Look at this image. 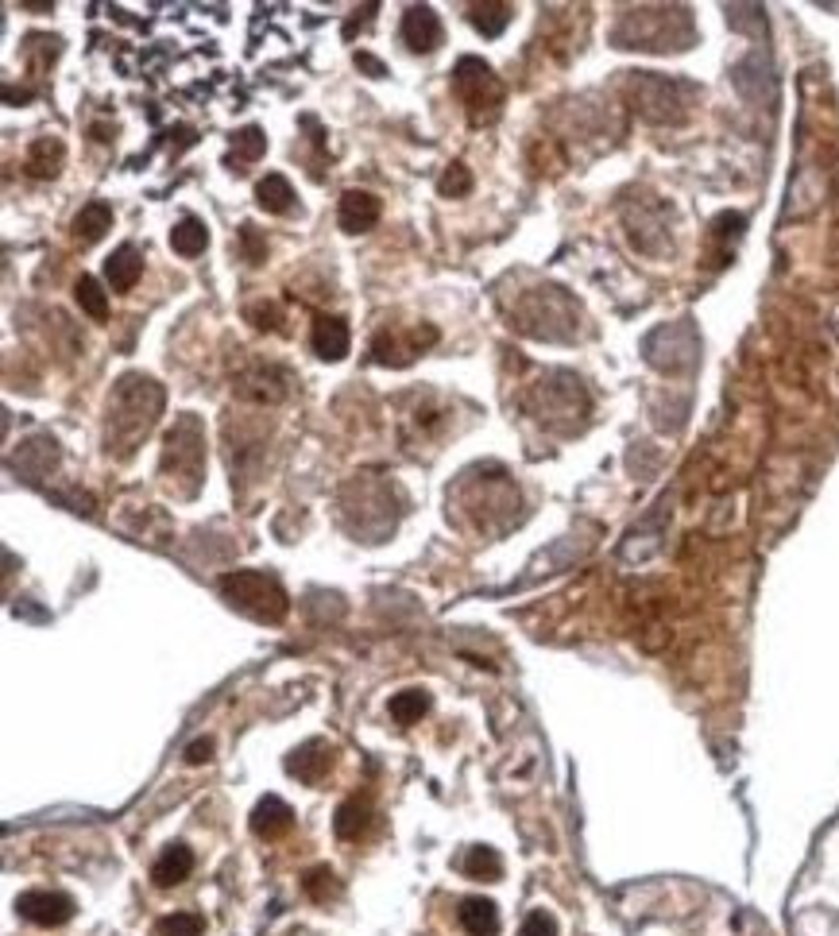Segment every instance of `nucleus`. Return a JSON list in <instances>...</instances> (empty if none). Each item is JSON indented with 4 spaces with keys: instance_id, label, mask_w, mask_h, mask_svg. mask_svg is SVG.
<instances>
[{
    "instance_id": "nucleus-1",
    "label": "nucleus",
    "mask_w": 839,
    "mask_h": 936,
    "mask_svg": "<svg viewBox=\"0 0 839 936\" xmlns=\"http://www.w3.org/2000/svg\"><path fill=\"white\" fill-rule=\"evenodd\" d=\"M163 403H167V395L151 376H140V372L120 376L113 383L109 407H105V449H109V457H132L144 445L147 434L155 430Z\"/></svg>"
},
{
    "instance_id": "nucleus-2",
    "label": "nucleus",
    "mask_w": 839,
    "mask_h": 936,
    "mask_svg": "<svg viewBox=\"0 0 839 936\" xmlns=\"http://www.w3.org/2000/svg\"><path fill=\"white\" fill-rule=\"evenodd\" d=\"M163 476L178 496H198L205 480V426L198 414H178L174 426L163 438Z\"/></svg>"
},
{
    "instance_id": "nucleus-3",
    "label": "nucleus",
    "mask_w": 839,
    "mask_h": 936,
    "mask_svg": "<svg viewBox=\"0 0 839 936\" xmlns=\"http://www.w3.org/2000/svg\"><path fill=\"white\" fill-rule=\"evenodd\" d=\"M217 588H221V596L229 600L236 612L252 615L256 623H279L290 608L283 585H279L275 577L260 573V569H236V573H225V577L217 581Z\"/></svg>"
},
{
    "instance_id": "nucleus-4",
    "label": "nucleus",
    "mask_w": 839,
    "mask_h": 936,
    "mask_svg": "<svg viewBox=\"0 0 839 936\" xmlns=\"http://www.w3.org/2000/svg\"><path fill=\"white\" fill-rule=\"evenodd\" d=\"M453 93L464 105V113L472 124H492L503 113V82L495 78V70L476 55H464L453 66Z\"/></svg>"
},
{
    "instance_id": "nucleus-5",
    "label": "nucleus",
    "mask_w": 839,
    "mask_h": 936,
    "mask_svg": "<svg viewBox=\"0 0 839 936\" xmlns=\"http://www.w3.org/2000/svg\"><path fill=\"white\" fill-rule=\"evenodd\" d=\"M526 410H530L538 422L553 426V430H565L561 418H580V414H588V395H584L580 380L565 376V372H553V376H546L542 383H534V391L526 395Z\"/></svg>"
},
{
    "instance_id": "nucleus-6",
    "label": "nucleus",
    "mask_w": 839,
    "mask_h": 936,
    "mask_svg": "<svg viewBox=\"0 0 839 936\" xmlns=\"http://www.w3.org/2000/svg\"><path fill=\"white\" fill-rule=\"evenodd\" d=\"M631 93H635V109L646 120L677 124V120H685V105H689L693 86L662 78V74H638L635 82H631Z\"/></svg>"
},
{
    "instance_id": "nucleus-7",
    "label": "nucleus",
    "mask_w": 839,
    "mask_h": 936,
    "mask_svg": "<svg viewBox=\"0 0 839 936\" xmlns=\"http://www.w3.org/2000/svg\"><path fill=\"white\" fill-rule=\"evenodd\" d=\"M232 391H236L240 399H248V403H260V407H267V403H279V399H287L290 372H287V368H279V364H263V360H252V364H244V368L232 376Z\"/></svg>"
},
{
    "instance_id": "nucleus-8",
    "label": "nucleus",
    "mask_w": 839,
    "mask_h": 936,
    "mask_svg": "<svg viewBox=\"0 0 839 936\" xmlns=\"http://www.w3.org/2000/svg\"><path fill=\"white\" fill-rule=\"evenodd\" d=\"M437 341V329L434 325H414L406 337H399V333H391V329H379L376 341H372V356H376L379 364H391V368H403V364H410L414 356L422 349H430Z\"/></svg>"
},
{
    "instance_id": "nucleus-9",
    "label": "nucleus",
    "mask_w": 839,
    "mask_h": 936,
    "mask_svg": "<svg viewBox=\"0 0 839 936\" xmlns=\"http://www.w3.org/2000/svg\"><path fill=\"white\" fill-rule=\"evenodd\" d=\"M16 909L20 917H28L31 925H43V929H58L74 917V898L70 894H58V890H24L16 898Z\"/></svg>"
},
{
    "instance_id": "nucleus-10",
    "label": "nucleus",
    "mask_w": 839,
    "mask_h": 936,
    "mask_svg": "<svg viewBox=\"0 0 839 936\" xmlns=\"http://www.w3.org/2000/svg\"><path fill=\"white\" fill-rule=\"evenodd\" d=\"M399 35L403 43L414 51V55H430L445 43V28H441V16H437L430 4H410L403 12V24H399Z\"/></svg>"
},
{
    "instance_id": "nucleus-11",
    "label": "nucleus",
    "mask_w": 839,
    "mask_h": 936,
    "mask_svg": "<svg viewBox=\"0 0 839 936\" xmlns=\"http://www.w3.org/2000/svg\"><path fill=\"white\" fill-rule=\"evenodd\" d=\"M379 213H383V205L372 190H345L341 205H337V225L345 233H368V229H376Z\"/></svg>"
},
{
    "instance_id": "nucleus-12",
    "label": "nucleus",
    "mask_w": 839,
    "mask_h": 936,
    "mask_svg": "<svg viewBox=\"0 0 839 936\" xmlns=\"http://www.w3.org/2000/svg\"><path fill=\"white\" fill-rule=\"evenodd\" d=\"M329 762H333V747L325 739H310V743H302L298 751L287 755V774H294L306 786H318L321 778L329 774Z\"/></svg>"
},
{
    "instance_id": "nucleus-13",
    "label": "nucleus",
    "mask_w": 839,
    "mask_h": 936,
    "mask_svg": "<svg viewBox=\"0 0 839 936\" xmlns=\"http://www.w3.org/2000/svg\"><path fill=\"white\" fill-rule=\"evenodd\" d=\"M310 345H314L321 360H345L348 349H352V333H348L345 318L321 314L318 322H314V333H310Z\"/></svg>"
},
{
    "instance_id": "nucleus-14",
    "label": "nucleus",
    "mask_w": 839,
    "mask_h": 936,
    "mask_svg": "<svg viewBox=\"0 0 839 936\" xmlns=\"http://www.w3.org/2000/svg\"><path fill=\"white\" fill-rule=\"evenodd\" d=\"M290 824H294V809L283 797H275V793H267L260 805L252 809V832L260 840H279L283 832H290Z\"/></svg>"
},
{
    "instance_id": "nucleus-15",
    "label": "nucleus",
    "mask_w": 839,
    "mask_h": 936,
    "mask_svg": "<svg viewBox=\"0 0 839 936\" xmlns=\"http://www.w3.org/2000/svg\"><path fill=\"white\" fill-rule=\"evenodd\" d=\"M140 275H144V256L132 244H120L113 256L105 260V279H109V287L116 294L132 291L140 283Z\"/></svg>"
},
{
    "instance_id": "nucleus-16",
    "label": "nucleus",
    "mask_w": 839,
    "mask_h": 936,
    "mask_svg": "<svg viewBox=\"0 0 839 936\" xmlns=\"http://www.w3.org/2000/svg\"><path fill=\"white\" fill-rule=\"evenodd\" d=\"M190 871H194V851L186 848V844H171V848L155 859L151 878H155V886H163V890H167V886L186 882V878H190Z\"/></svg>"
},
{
    "instance_id": "nucleus-17",
    "label": "nucleus",
    "mask_w": 839,
    "mask_h": 936,
    "mask_svg": "<svg viewBox=\"0 0 839 936\" xmlns=\"http://www.w3.org/2000/svg\"><path fill=\"white\" fill-rule=\"evenodd\" d=\"M457 921L468 936H495L499 933V909L488 898H464L457 909Z\"/></svg>"
},
{
    "instance_id": "nucleus-18",
    "label": "nucleus",
    "mask_w": 839,
    "mask_h": 936,
    "mask_svg": "<svg viewBox=\"0 0 839 936\" xmlns=\"http://www.w3.org/2000/svg\"><path fill=\"white\" fill-rule=\"evenodd\" d=\"M109 229H113V205H105V202L82 205V213L74 217V236H78L82 244H97Z\"/></svg>"
},
{
    "instance_id": "nucleus-19",
    "label": "nucleus",
    "mask_w": 839,
    "mask_h": 936,
    "mask_svg": "<svg viewBox=\"0 0 839 936\" xmlns=\"http://www.w3.org/2000/svg\"><path fill=\"white\" fill-rule=\"evenodd\" d=\"M171 248L178 256L194 260V256H202L205 248H209V229H205L198 217H182L171 229Z\"/></svg>"
},
{
    "instance_id": "nucleus-20",
    "label": "nucleus",
    "mask_w": 839,
    "mask_h": 936,
    "mask_svg": "<svg viewBox=\"0 0 839 936\" xmlns=\"http://www.w3.org/2000/svg\"><path fill=\"white\" fill-rule=\"evenodd\" d=\"M461 871L468 878H476V882H499V875H503V859H499V851L488 848V844H476V848L464 851Z\"/></svg>"
},
{
    "instance_id": "nucleus-21",
    "label": "nucleus",
    "mask_w": 839,
    "mask_h": 936,
    "mask_svg": "<svg viewBox=\"0 0 839 936\" xmlns=\"http://www.w3.org/2000/svg\"><path fill=\"white\" fill-rule=\"evenodd\" d=\"M387 712H391V720L399 728H410V724H418L430 712V697H426V689H403V693L391 697Z\"/></svg>"
},
{
    "instance_id": "nucleus-22",
    "label": "nucleus",
    "mask_w": 839,
    "mask_h": 936,
    "mask_svg": "<svg viewBox=\"0 0 839 936\" xmlns=\"http://www.w3.org/2000/svg\"><path fill=\"white\" fill-rule=\"evenodd\" d=\"M368 824H372V809H368L360 797H352V801H345V805L337 809L333 832H337L341 840H360V836L368 832Z\"/></svg>"
},
{
    "instance_id": "nucleus-23",
    "label": "nucleus",
    "mask_w": 839,
    "mask_h": 936,
    "mask_svg": "<svg viewBox=\"0 0 839 936\" xmlns=\"http://www.w3.org/2000/svg\"><path fill=\"white\" fill-rule=\"evenodd\" d=\"M24 167H28L31 178H55L58 167H62V144L51 140V136H39V140L31 144Z\"/></svg>"
},
{
    "instance_id": "nucleus-24",
    "label": "nucleus",
    "mask_w": 839,
    "mask_h": 936,
    "mask_svg": "<svg viewBox=\"0 0 839 936\" xmlns=\"http://www.w3.org/2000/svg\"><path fill=\"white\" fill-rule=\"evenodd\" d=\"M256 202L267 213H290L294 205V186L287 182V175H267L256 182Z\"/></svg>"
},
{
    "instance_id": "nucleus-25",
    "label": "nucleus",
    "mask_w": 839,
    "mask_h": 936,
    "mask_svg": "<svg viewBox=\"0 0 839 936\" xmlns=\"http://www.w3.org/2000/svg\"><path fill=\"white\" fill-rule=\"evenodd\" d=\"M511 16H515V8L511 4H472L468 8V20H472V28L480 31V35H488V39H495V35H503V28L511 24Z\"/></svg>"
},
{
    "instance_id": "nucleus-26",
    "label": "nucleus",
    "mask_w": 839,
    "mask_h": 936,
    "mask_svg": "<svg viewBox=\"0 0 839 936\" xmlns=\"http://www.w3.org/2000/svg\"><path fill=\"white\" fill-rule=\"evenodd\" d=\"M74 298H78V306L86 310L93 322H105V318H109V294L101 291V283H97L93 275H82V279L74 283Z\"/></svg>"
},
{
    "instance_id": "nucleus-27",
    "label": "nucleus",
    "mask_w": 839,
    "mask_h": 936,
    "mask_svg": "<svg viewBox=\"0 0 839 936\" xmlns=\"http://www.w3.org/2000/svg\"><path fill=\"white\" fill-rule=\"evenodd\" d=\"M302 890H306V898H310V902L325 906L329 898H337V894H341V882H337V875H333L329 867H314V871H306V878H302Z\"/></svg>"
},
{
    "instance_id": "nucleus-28",
    "label": "nucleus",
    "mask_w": 839,
    "mask_h": 936,
    "mask_svg": "<svg viewBox=\"0 0 839 936\" xmlns=\"http://www.w3.org/2000/svg\"><path fill=\"white\" fill-rule=\"evenodd\" d=\"M232 151H236V159H240V163H256L263 151H267V136H263V128H256V124L240 128V132L232 136Z\"/></svg>"
},
{
    "instance_id": "nucleus-29",
    "label": "nucleus",
    "mask_w": 839,
    "mask_h": 936,
    "mask_svg": "<svg viewBox=\"0 0 839 936\" xmlns=\"http://www.w3.org/2000/svg\"><path fill=\"white\" fill-rule=\"evenodd\" d=\"M437 190H441V198H464V194L472 190V175H468V167H464V163H449V167H445V175L437 178Z\"/></svg>"
},
{
    "instance_id": "nucleus-30",
    "label": "nucleus",
    "mask_w": 839,
    "mask_h": 936,
    "mask_svg": "<svg viewBox=\"0 0 839 936\" xmlns=\"http://www.w3.org/2000/svg\"><path fill=\"white\" fill-rule=\"evenodd\" d=\"M205 921L198 913H171L159 921V936H202Z\"/></svg>"
},
{
    "instance_id": "nucleus-31",
    "label": "nucleus",
    "mask_w": 839,
    "mask_h": 936,
    "mask_svg": "<svg viewBox=\"0 0 839 936\" xmlns=\"http://www.w3.org/2000/svg\"><path fill=\"white\" fill-rule=\"evenodd\" d=\"M236 236H240V248H244V260H248V264H263V260H267V240L260 236L256 225H248V221H244Z\"/></svg>"
},
{
    "instance_id": "nucleus-32",
    "label": "nucleus",
    "mask_w": 839,
    "mask_h": 936,
    "mask_svg": "<svg viewBox=\"0 0 839 936\" xmlns=\"http://www.w3.org/2000/svg\"><path fill=\"white\" fill-rule=\"evenodd\" d=\"M519 936H557V921H553L546 909H534V913L522 921Z\"/></svg>"
},
{
    "instance_id": "nucleus-33",
    "label": "nucleus",
    "mask_w": 839,
    "mask_h": 936,
    "mask_svg": "<svg viewBox=\"0 0 839 936\" xmlns=\"http://www.w3.org/2000/svg\"><path fill=\"white\" fill-rule=\"evenodd\" d=\"M248 318H252V325H256V329H279V322H283V310H279L275 302H256V306H248Z\"/></svg>"
},
{
    "instance_id": "nucleus-34",
    "label": "nucleus",
    "mask_w": 839,
    "mask_h": 936,
    "mask_svg": "<svg viewBox=\"0 0 839 936\" xmlns=\"http://www.w3.org/2000/svg\"><path fill=\"white\" fill-rule=\"evenodd\" d=\"M213 759V739H194L190 747H186V762L190 766H202V762Z\"/></svg>"
},
{
    "instance_id": "nucleus-35",
    "label": "nucleus",
    "mask_w": 839,
    "mask_h": 936,
    "mask_svg": "<svg viewBox=\"0 0 839 936\" xmlns=\"http://www.w3.org/2000/svg\"><path fill=\"white\" fill-rule=\"evenodd\" d=\"M356 66L368 70V78H383V74H387V66H383L376 55H368V51H356Z\"/></svg>"
}]
</instances>
